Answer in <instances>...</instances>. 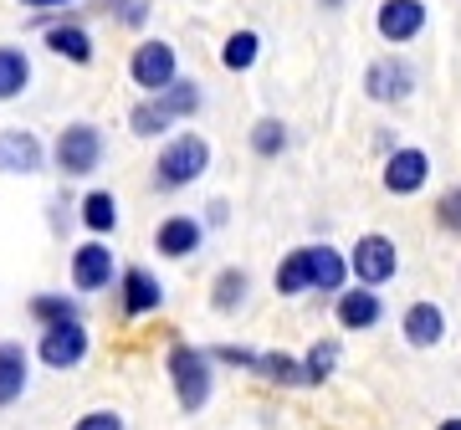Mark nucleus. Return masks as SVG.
Here are the masks:
<instances>
[{"label": "nucleus", "instance_id": "1", "mask_svg": "<svg viewBox=\"0 0 461 430\" xmlns=\"http://www.w3.org/2000/svg\"><path fill=\"white\" fill-rule=\"evenodd\" d=\"M165 380H169L175 405H180L185 415H200L215 399V364H211V354H205L200 344H190V338H169Z\"/></svg>", "mask_w": 461, "mask_h": 430}, {"label": "nucleus", "instance_id": "2", "mask_svg": "<svg viewBox=\"0 0 461 430\" xmlns=\"http://www.w3.org/2000/svg\"><path fill=\"white\" fill-rule=\"evenodd\" d=\"M211 175V139L195 129H180L169 133L159 154H154V190L159 195H180L190 184H200Z\"/></svg>", "mask_w": 461, "mask_h": 430}, {"label": "nucleus", "instance_id": "3", "mask_svg": "<svg viewBox=\"0 0 461 430\" xmlns=\"http://www.w3.org/2000/svg\"><path fill=\"white\" fill-rule=\"evenodd\" d=\"M47 159H51V169H57L62 180H93V175L103 169V159H108V133H103L98 123L77 118V123L57 129Z\"/></svg>", "mask_w": 461, "mask_h": 430}, {"label": "nucleus", "instance_id": "4", "mask_svg": "<svg viewBox=\"0 0 461 430\" xmlns=\"http://www.w3.org/2000/svg\"><path fill=\"white\" fill-rule=\"evenodd\" d=\"M32 359L51 374H72L93 359V333H87V318H72V323H51V328H36Z\"/></svg>", "mask_w": 461, "mask_h": 430}, {"label": "nucleus", "instance_id": "5", "mask_svg": "<svg viewBox=\"0 0 461 430\" xmlns=\"http://www.w3.org/2000/svg\"><path fill=\"white\" fill-rule=\"evenodd\" d=\"M118 272H123L118 251L108 246V241H98V236L77 241L72 256H67V282H72V292H77V298H103V292H113Z\"/></svg>", "mask_w": 461, "mask_h": 430}, {"label": "nucleus", "instance_id": "6", "mask_svg": "<svg viewBox=\"0 0 461 430\" xmlns=\"http://www.w3.org/2000/svg\"><path fill=\"white\" fill-rule=\"evenodd\" d=\"M344 262H348L354 287H369V292H379V287H390L400 277V246H395V236H384V231H364L348 246Z\"/></svg>", "mask_w": 461, "mask_h": 430}, {"label": "nucleus", "instance_id": "7", "mask_svg": "<svg viewBox=\"0 0 461 430\" xmlns=\"http://www.w3.org/2000/svg\"><path fill=\"white\" fill-rule=\"evenodd\" d=\"M175 77H180V51H175V41L144 36V41L129 51V83L139 87V98H159Z\"/></svg>", "mask_w": 461, "mask_h": 430}, {"label": "nucleus", "instance_id": "8", "mask_svg": "<svg viewBox=\"0 0 461 430\" xmlns=\"http://www.w3.org/2000/svg\"><path fill=\"white\" fill-rule=\"evenodd\" d=\"M118 318L123 323H144V318H159V308H165V282H159V272L144 262H129L123 272H118Z\"/></svg>", "mask_w": 461, "mask_h": 430}, {"label": "nucleus", "instance_id": "9", "mask_svg": "<svg viewBox=\"0 0 461 430\" xmlns=\"http://www.w3.org/2000/svg\"><path fill=\"white\" fill-rule=\"evenodd\" d=\"M36 31H41V47H47L51 57H62V62H72V67H93V57H98L93 31H87L83 16H72V11H62V16H36Z\"/></svg>", "mask_w": 461, "mask_h": 430}, {"label": "nucleus", "instance_id": "10", "mask_svg": "<svg viewBox=\"0 0 461 430\" xmlns=\"http://www.w3.org/2000/svg\"><path fill=\"white\" fill-rule=\"evenodd\" d=\"M415 67L405 57H375L364 67V98L379 103V108H395V103H411L415 98Z\"/></svg>", "mask_w": 461, "mask_h": 430}, {"label": "nucleus", "instance_id": "11", "mask_svg": "<svg viewBox=\"0 0 461 430\" xmlns=\"http://www.w3.org/2000/svg\"><path fill=\"white\" fill-rule=\"evenodd\" d=\"M205 236L211 231L200 226V215L175 211L154 226V256H165V262H195L200 251H205Z\"/></svg>", "mask_w": 461, "mask_h": 430}, {"label": "nucleus", "instance_id": "12", "mask_svg": "<svg viewBox=\"0 0 461 430\" xmlns=\"http://www.w3.org/2000/svg\"><path fill=\"white\" fill-rule=\"evenodd\" d=\"M379 184L395 200H411L430 184V154L415 149V144H400V149L384 154V169H379Z\"/></svg>", "mask_w": 461, "mask_h": 430}, {"label": "nucleus", "instance_id": "13", "mask_svg": "<svg viewBox=\"0 0 461 430\" xmlns=\"http://www.w3.org/2000/svg\"><path fill=\"white\" fill-rule=\"evenodd\" d=\"M426 26H430L426 0H379V11H375L379 41H390V47H411Z\"/></svg>", "mask_w": 461, "mask_h": 430}, {"label": "nucleus", "instance_id": "14", "mask_svg": "<svg viewBox=\"0 0 461 430\" xmlns=\"http://www.w3.org/2000/svg\"><path fill=\"white\" fill-rule=\"evenodd\" d=\"M47 159V144L36 129H0V175H16V180H32L41 175Z\"/></svg>", "mask_w": 461, "mask_h": 430}, {"label": "nucleus", "instance_id": "15", "mask_svg": "<svg viewBox=\"0 0 461 430\" xmlns=\"http://www.w3.org/2000/svg\"><path fill=\"white\" fill-rule=\"evenodd\" d=\"M446 308L430 298H415L405 313H400V338H405V348H415V354H430V348L446 344Z\"/></svg>", "mask_w": 461, "mask_h": 430}, {"label": "nucleus", "instance_id": "16", "mask_svg": "<svg viewBox=\"0 0 461 430\" xmlns=\"http://www.w3.org/2000/svg\"><path fill=\"white\" fill-rule=\"evenodd\" d=\"M333 302V323L344 333H375L384 323V292H369V287H344Z\"/></svg>", "mask_w": 461, "mask_h": 430}, {"label": "nucleus", "instance_id": "17", "mask_svg": "<svg viewBox=\"0 0 461 430\" xmlns=\"http://www.w3.org/2000/svg\"><path fill=\"white\" fill-rule=\"evenodd\" d=\"M32 344H21V338H0V410H11L26 399L32 390Z\"/></svg>", "mask_w": 461, "mask_h": 430}, {"label": "nucleus", "instance_id": "18", "mask_svg": "<svg viewBox=\"0 0 461 430\" xmlns=\"http://www.w3.org/2000/svg\"><path fill=\"white\" fill-rule=\"evenodd\" d=\"M205 302H211L215 318L247 313V302H251V272H247V266H221V272L211 277V292H205Z\"/></svg>", "mask_w": 461, "mask_h": 430}, {"label": "nucleus", "instance_id": "19", "mask_svg": "<svg viewBox=\"0 0 461 430\" xmlns=\"http://www.w3.org/2000/svg\"><path fill=\"white\" fill-rule=\"evenodd\" d=\"M118 220H123V211H118V195H113V190L93 184V190H83V195H77V226H83L87 236L108 241V236L118 231Z\"/></svg>", "mask_w": 461, "mask_h": 430}, {"label": "nucleus", "instance_id": "20", "mask_svg": "<svg viewBox=\"0 0 461 430\" xmlns=\"http://www.w3.org/2000/svg\"><path fill=\"white\" fill-rule=\"evenodd\" d=\"M308 277H313V292H318V298H339V292L348 287L344 251L329 246V241H313V246H308Z\"/></svg>", "mask_w": 461, "mask_h": 430}, {"label": "nucleus", "instance_id": "21", "mask_svg": "<svg viewBox=\"0 0 461 430\" xmlns=\"http://www.w3.org/2000/svg\"><path fill=\"white\" fill-rule=\"evenodd\" d=\"M32 77H36L32 51L16 47V41H0V103L26 98L32 93Z\"/></svg>", "mask_w": 461, "mask_h": 430}, {"label": "nucleus", "instance_id": "22", "mask_svg": "<svg viewBox=\"0 0 461 430\" xmlns=\"http://www.w3.org/2000/svg\"><path fill=\"white\" fill-rule=\"evenodd\" d=\"M247 374H257L272 390H303V364H297V354H287V348H257V359H251Z\"/></svg>", "mask_w": 461, "mask_h": 430}, {"label": "nucleus", "instance_id": "23", "mask_svg": "<svg viewBox=\"0 0 461 430\" xmlns=\"http://www.w3.org/2000/svg\"><path fill=\"white\" fill-rule=\"evenodd\" d=\"M26 318H32L36 328H51V323L87 318V308H83L77 292H32V298H26Z\"/></svg>", "mask_w": 461, "mask_h": 430}, {"label": "nucleus", "instance_id": "24", "mask_svg": "<svg viewBox=\"0 0 461 430\" xmlns=\"http://www.w3.org/2000/svg\"><path fill=\"white\" fill-rule=\"evenodd\" d=\"M339 359H344V344H339V338H313L308 354H297V364H303V390L329 384L333 374H339Z\"/></svg>", "mask_w": 461, "mask_h": 430}, {"label": "nucleus", "instance_id": "25", "mask_svg": "<svg viewBox=\"0 0 461 430\" xmlns=\"http://www.w3.org/2000/svg\"><path fill=\"white\" fill-rule=\"evenodd\" d=\"M272 292L277 298H308L313 292V277H308V246H293L272 272Z\"/></svg>", "mask_w": 461, "mask_h": 430}, {"label": "nucleus", "instance_id": "26", "mask_svg": "<svg viewBox=\"0 0 461 430\" xmlns=\"http://www.w3.org/2000/svg\"><path fill=\"white\" fill-rule=\"evenodd\" d=\"M154 103H159V108L169 113V123L180 129L185 118H195L200 108H205V87H200L195 77H175V83H169V87H165V93H159Z\"/></svg>", "mask_w": 461, "mask_h": 430}, {"label": "nucleus", "instance_id": "27", "mask_svg": "<svg viewBox=\"0 0 461 430\" xmlns=\"http://www.w3.org/2000/svg\"><path fill=\"white\" fill-rule=\"evenodd\" d=\"M257 62H262V31L241 26V31H230L226 41H221V67H226V72H251Z\"/></svg>", "mask_w": 461, "mask_h": 430}, {"label": "nucleus", "instance_id": "28", "mask_svg": "<svg viewBox=\"0 0 461 430\" xmlns=\"http://www.w3.org/2000/svg\"><path fill=\"white\" fill-rule=\"evenodd\" d=\"M247 144H251V154H257V159H282V154H287V144H293V133H287V123H282V118H257V123H251V133H247Z\"/></svg>", "mask_w": 461, "mask_h": 430}, {"label": "nucleus", "instance_id": "29", "mask_svg": "<svg viewBox=\"0 0 461 430\" xmlns=\"http://www.w3.org/2000/svg\"><path fill=\"white\" fill-rule=\"evenodd\" d=\"M129 133L133 139H159V144H165L169 133H175V123H169V113L154 98H139L129 108Z\"/></svg>", "mask_w": 461, "mask_h": 430}, {"label": "nucleus", "instance_id": "30", "mask_svg": "<svg viewBox=\"0 0 461 430\" xmlns=\"http://www.w3.org/2000/svg\"><path fill=\"white\" fill-rule=\"evenodd\" d=\"M98 11L108 21H118L123 31H144L149 26V0H98Z\"/></svg>", "mask_w": 461, "mask_h": 430}, {"label": "nucleus", "instance_id": "31", "mask_svg": "<svg viewBox=\"0 0 461 430\" xmlns=\"http://www.w3.org/2000/svg\"><path fill=\"white\" fill-rule=\"evenodd\" d=\"M436 226L446 236H461V184H451V190L436 195Z\"/></svg>", "mask_w": 461, "mask_h": 430}, {"label": "nucleus", "instance_id": "32", "mask_svg": "<svg viewBox=\"0 0 461 430\" xmlns=\"http://www.w3.org/2000/svg\"><path fill=\"white\" fill-rule=\"evenodd\" d=\"M205 354H211L215 369H236V374H247L251 359H257V348H247V344H215V348H205Z\"/></svg>", "mask_w": 461, "mask_h": 430}, {"label": "nucleus", "instance_id": "33", "mask_svg": "<svg viewBox=\"0 0 461 430\" xmlns=\"http://www.w3.org/2000/svg\"><path fill=\"white\" fill-rule=\"evenodd\" d=\"M72 430H129V420H123L118 410H87V415H77Z\"/></svg>", "mask_w": 461, "mask_h": 430}, {"label": "nucleus", "instance_id": "34", "mask_svg": "<svg viewBox=\"0 0 461 430\" xmlns=\"http://www.w3.org/2000/svg\"><path fill=\"white\" fill-rule=\"evenodd\" d=\"M72 200H51V211H47V220H51V236H67V226H72Z\"/></svg>", "mask_w": 461, "mask_h": 430}, {"label": "nucleus", "instance_id": "35", "mask_svg": "<svg viewBox=\"0 0 461 430\" xmlns=\"http://www.w3.org/2000/svg\"><path fill=\"white\" fill-rule=\"evenodd\" d=\"M200 226H205V231L230 226V205H226V200H211V205H205V215H200Z\"/></svg>", "mask_w": 461, "mask_h": 430}, {"label": "nucleus", "instance_id": "36", "mask_svg": "<svg viewBox=\"0 0 461 430\" xmlns=\"http://www.w3.org/2000/svg\"><path fill=\"white\" fill-rule=\"evenodd\" d=\"M26 11H36V16H62V11H72L77 0H21Z\"/></svg>", "mask_w": 461, "mask_h": 430}, {"label": "nucleus", "instance_id": "37", "mask_svg": "<svg viewBox=\"0 0 461 430\" xmlns=\"http://www.w3.org/2000/svg\"><path fill=\"white\" fill-rule=\"evenodd\" d=\"M436 430H461V415H446V420H441Z\"/></svg>", "mask_w": 461, "mask_h": 430}, {"label": "nucleus", "instance_id": "38", "mask_svg": "<svg viewBox=\"0 0 461 430\" xmlns=\"http://www.w3.org/2000/svg\"><path fill=\"white\" fill-rule=\"evenodd\" d=\"M318 5H323V11H344V0H318Z\"/></svg>", "mask_w": 461, "mask_h": 430}]
</instances>
